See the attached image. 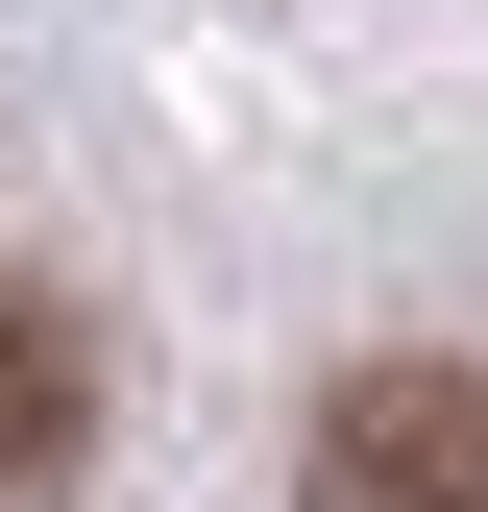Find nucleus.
<instances>
[{
	"label": "nucleus",
	"instance_id": "1",
	"mask_svg": "<svg viewBox=\"0 0 488 512\" xmlns=\"http://www.w3.org/2000/svg\"><path fill=\"white\" fill-rule=\"evenodd\" d=\"M318 512H488V366H342L318 391Z\"/></svg>",
	"mask_w": 488,
	"mask_h": 512
},
{
	"label": "nucleus",
	"instance_id": "2",
	"mask_svg": "<svg viewBox=\"0 0 488 512\" xmlns=\"http://www.w3.org/2000/svg\"><path fill=\"white\" fill-rule=\"evenodd\" d=\"M74 464H98V342H74V293L0 269V512H49Z\"/></svg>",
	"mask_w": 488,
	"mask_h": 512
}]
</instances>
